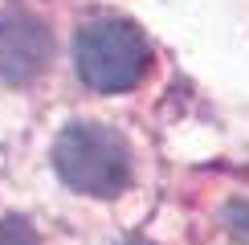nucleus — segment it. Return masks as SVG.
<instances>
[{
    "label": "nucleus",
    "mask_w": 249,
    "mask_h": 245,
    "mask_svg": "<svg viewBox=\"0 0 249 245\" xmlns=\"http://www.w3.org/2000/svg\"><path fill=\"white\" fill-rule=\"evenodd\" d=\"M78 78L98 94H123L139 86L151 66V45L139 33V25L123 17H94L78 29L74 41Z\"/></svg>",
    "instance_id": "2"
},
{
    "label": "nucleus",
    "mask_w": 249,
    "mask_h": 245,
    "mask_svg": "<svg viewBox=\"0 0 249 245\" xmlns=\"http://www.w3.org/2000/svg\"><path fill=\"white\" fill-rule=\"evenodd\" d=\"M123 245H151V241H123Z\"/></svg>",
    "instance_id": "6"
},
{
    "label": "nucleus",
    "mask_w": 249,
    "mask_h": 245,
    "mask_svg": "<svg viewBox=\"0 0 249 245\" xmlns=\"http://www.w3.org/2000/svg\"><path fill=\"white\" fill-rule=\"evenodd\" d=\"M53 61V33L33 13H4L0 17V82L25 86L37 82Z\"/></svg>",
    "instance_id": "3"
},
{
    "label": "nucleus",
    "mask_w": 249,
    "mask_h": 245,
    "mask_svg": "<svg viewBox=\"0 0 249 245\" xmlns=\"http://www.w3.org/2000/svg\"><path fill=\"white\" fill-rule=\"evenodd\" d=\"M53 168L74 192L110 200L131 184V147L115 127L70 122L53 143Z\"/></svg>",
    "instance_id": "1"
},
{
    "label": "nucleus",
    "mask_w": 249,
    "mask_h": 245,
    "mask_svg": "<svg viewBox=\"0 0 249 245\" xmlns=\"http://www.w3.org/2000/svg\"><path fill=\"white\" fill-rule=\"evenodd\" d=\"M225 221H229V233L237 237V245H249V196L237 200V204H229Z\"/></svg>",
    "instance_id": "5"
},
{
    "label": "nucleus",
    "mask_w": 249,
    "mask_h": 245,
    "mask_svg": "<svg viewBox=\"0 0 249 245\" xmlns=\"http://www.w3.org/2000/svg\"><path fill=\"white\" fill-rule=\"evenodd\" d=\"M0 245H37V233L17 217H0Z\"/></svg>",
    "instance_id": "4"
}]
</instances>
